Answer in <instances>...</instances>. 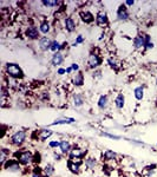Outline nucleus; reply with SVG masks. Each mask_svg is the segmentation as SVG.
<instances>
[{"mask_svg": "<svg viewBox=\"0 0 157 177\" xmlns=\"http://www.w3.org/2000/svg\"><path fill=\"white\" fill-rule=\"evenodd\" d=\"M6 72H7V74L10 77H13V78H19L23 74L20 67L18 65H15V64H8L6 66Z\"/></svg>", "mask_w": 157, "mask_h": 177, "instance_id": "obj_1", "label": "nucleus"}, {"mask_svg": "<svg viewBox=\"0 0 157 177\" xmlns=\"http://www.w3.org/2000/svg\"><path fill=\"white\" fill-rule=\"evenodd\" d=\"M25 137H26L25 131H18V132H15V133L12 136L11 140H12V143H13L14 145H20V144H23V142L25 140Z\"/></svg>", "mask_w": 157, "mask_h": 177, "instance_id": "obj_2", "label": "nucleus"}, {"mask_svg": "<svg viewBox=\"0 0 157 177\" xmlns=\"http://www.w3.org/2000/svg\"><path fill=\"white\" fill-rule=\"evenodd\" d=\"M32 154L30 151H23L20 155H19V162L23 163V164H30L32 162Z\"/></svg>", "mask_w": 157, "mask_h": 177, "instance_id": "obj_3", "label": "nucleus"}, {"mask_svg": "<svg viewBox=\"0 0 157 177\" xmlns=\"http://www.w3.org/2000/svg\"><path fill=\"white\" fill-rule=\"evenodd\" d=\"M99 64H101L99 57L97 54H95V53H91L90 57H89V65H90V67H92V69L93 67H97Z\"/></svg>", "mask_w": 157, "mask_h": 177, "instance_id": "obj_4", "label": "nucleus"}, {"mask_svg": "<svg viewBox=\"0 0 157 177\" xmlns=\"http://www.w3.org/2000/svg\"><path fill=\"white\" fill-rule=\"evenodd\" d=\"M97 24L101 25V26H104V25L108 24V18H106L105 12L101 11V12L97 14Z\"/></svg>", "mask_w": 157, "mask_h": 177, "instance_id": "obj_5", "label": "nucleus"}, {"mask_svg": "<svg viewBox=\"0 0 157 177\" xmlns=\"http://www.w3.org/2000/svg\"><path fill=\"white\" fill-rule=\"evenodd\" d=\"M26 34H27V37H30L31 39H37V38L39 37V34H38V29H37L34 26L28 27Z\"/></svg>", "mask_w": 157, "mask_h": 177, "instance_id": "obj_6", "label": "nucleus"}, {"mask_svg": "<svg viewBox=\"0 0 157 177\" xmlns=\"http://www.w3.org/2000/svg\"><path fill=\"white\" fill-rule=\"evenodd\" d=\"M39 46H40L42 50H47V48H50V47H51V41H50V39H49L47 37L42 38V39L39 40Z\"/></svg>", "mask_w": 157, "mask_h": 177, "instance_id": "obj_7", "label": "nucleus"}, {"mask_svg": "<svg viewBox=\"0 0 157 177\" xmlns=\"http://www.w3.org/2000/svg\"><path fill=\"white\" fill-rule=\"evenodd\" d=\"M118 18L120 20H125V19H128L129 18V14L127 12V10H125L124 6H120L119 10H118Z\"/></svg>", "mask_w": 157, "mask_h": 177, "instance_id": "obj_8", "label": "nucleus"}, {"mask_svg": "<svg viewBox=\"0 0 157 177\" xmlns=\"http://www.w3.org/2000/svg\"><path fill=\"white\" fill-rule=\"evenodd\" d=\"M63 63V54L61 53H56L53 54V58H52V64L53 65H60Z\"/></svg>", "mask_w": 157, "mask_h": 177, "instance_id": "obj_9", "label": "nucleus"}, {"mask_svg": "<svg viewBox=\"0 0 157 177\" xmlns=\"http://www.w3.org/2000/svg\"><path fill=\"white\" fill-rule=\"evenodd\" d=\"M65 27H66V29H68L69 32H72L73 29H75V27H76L75 21L71 18H66L65 19Z\"/></svg>", "mask_w": 157, "mask_h": 177, "instance_id": "obj_10", "label": "nucleus"}, {"mask_svg": "<svg viewBox=\"0 0 157 177\" xmlns=\"http://www.w3.org/2000/svg\"><path fill=\"white\" fill-rule=\"evenodd\" d=\"M80 17H82V19H83L85 22H91V21L93 20V15H92L90 12H87V11H83V12L80 13Z\"/></svg>", "mask_w": 157, "mask_h": 177, "instance_id": "obj_11", "label": "nucleus"}, {"mask_svg": "<svg viewBox=\"0 0 157 177\" xmlns=\"http://www.w3.org/2000/svg\"><path fill=\"white\" fill-rule=\"evenodd\" d=\"M134 44H135V47H136V48H139V47H142V46H145V38L142 37V36H139V37H137V38L135 39Z\"/></svg>", "mask_w": 157, "mask_h": 177, "instance_id": "obj_12", "label": "nucleus"}, {"mask_svg": "<svg viewBox=\"0 0 157 177\" xmlns=\"http://www.w3.org/2000/svg\"><path fill=\"white\" fill-rule=\"evenodd\" d=\"M60 150L63 154H66L70 151V143L68 140H61L60 142Z\"/></svg>", "mask_w": 157, "mask_h": 177, "instance_id": "obj_13", "label": "nucleus"}, {"mask_svg": "<svg viewBox=\"0 0 157 177\" xmlns=\"http://www.w3.org/2000/svg\"><path fill=\"white\" fill-rule=\"evenodd\" d=\"M75 119L73 118H64V119H58L54 123H52V125H58V124H70V123H73Z\"/></svg>", "mask_w": 157, "mask_h": 177, "instance_id": "obj_14", "label": "nucleus"}, {"mask_svg": "<svg viewBox=\"0 0 157 177\" xmlns=\"http://www.w3.org/2000/svg\"><path fill=\"white\" fill-rule=\"evenodd\" d=\"M73 83H75V85H77V86L83 85V83H84V77H83V74H82V73L76 74V77L73 78Z\"/></svg>", "mask_w": 157, "mask_h": 177, "instance_id": "obj_15", "label": "nucleus"}, {"mask_svg": "<svg viewBox=\"0 0 157 177\" xmlns=\"http://www.w3.org/2000/svg\"><path fill=\"white\" fill-rule=\"evenodd\" d=\"M6 168H7V170H10V171H13V172H15V171H19V170H20V166H19V164H18V163H14V162H11V163H8Z\"/></svg>", "mask_w": 157, "mask_h": 177, "instance_id": "obj_16", "label": "nucleus"}, {"mask_svg": "<svg viewBox=\"0 0 157 177\" xmlns=\"http://www.w3.org/2000/svg\"><path fill=\"white\" fill-rule=\"evenodd\" d=\"M84 155V151L83 150H80V149H78V148H75V149H72L71 150V157H82Z\"/></svg>", "mask_w": 157, "mask_h": 177, "instance_id": "obj_17", "label": "nucleus"}, {"mask_svg": "<svg viewBox=\"0 0 157 177\" xmlns=\"http://www.w3.org/2000/svg\"><path fill=\"white\" fill-rule=\"evenodd\" d=\"M98 106L101 109H105L108 106V97L106 96H102L99 98V102H98Z\"/></svg>", "mask_w": 157, "mask_h": 177, "instance_id": "obj_18", "label": "nucleus"}, {"mask_svg": "<svg viewBox=\"0 0 157 177\" xmlns=\"http://www.w3.org/2000/svg\"><path fill=\"white\" fill-rule=\"evenodd\" d=\"M52 135V132L50 131V130H42L40 132H39V135H38V137L42 139V140H44V139H46L47 137H50Z\"/></svg>", "mask_w": 157, "mask_h": 177, "instance_id": "obj_19", "label": "nucleus"}, {"mask_svg": "<svg viewBox=\"0 0 157 177\" xmlns=\"http://www.w3.org/2000/svg\"><path fill=\"white\" fill-rule=\"evenodd\" d=\"M79 168H80V164H75L73 162H69V169L72 171V172H79Z\"/></svg>", "mask_w": 157, "mask_h": 177, "instance_id": "obj_20", "label": "nucleus"}, {"mask_svg": "<svg viewBox=\"0 0 157 177\" xmlns=\"http://www.w3.org/2000/svg\"><path fill=\"white\" fill-rule=\"evenodd\" d=\"M115 103H116V106L117 107H123V105H124V97L122 96V95H119L117 98H116V100H115Z\"/></svg>", "mask_w": 157, "mask_h": 177, "instance_id": "obj_21", "label": "nucleus"}, {"mask_svg": "<svg viewBox=\"0 0 157 177\" xmlns=\"http://www.w3.org/2000/svg\"><path fill=\"white\" fill-rule=\"evenodd\" d=\"M104 157H105V159L111 161V159H113V158L116 157V154H115L113 151H111V150H106L105 154H104Z\"/></svg>", "mask_w": 157, "mask_h": 177, "instance_id": "obj_22", "label": "nucleus"}, {"mask_svg": "<svg viewBox=\"0 0 157 177\" xmlns=\"http://www.w3.org/2000/svg\"><path fill=\"white\" fill-rule=\"evenodd\" d=\"M85 164H86V166H87L89 169H95V166H96V161L92 159V158H87L86 162H85Z\"/></svg>", "mask_w": 157, "mask_h": 177, "instance_id": "obj_23", "label": "nucleus"}, {"mask_svg": "<svg viewBox=\"0 0 157 177\" xmlns=\"http://www.w3.org/2000/svg\"><path fill=\"white\" fill-rule=\"evenodd\" d=\"M73 100H75V105L76 106H80L83 104V97L80 95H76L73 97Z\"/></svg>", "mask_w": 157, "mask_h": 177, "instance_id": "obj_24", "label": "nucleus"}, {"mask_svg": "<svg viewBox=\"0 0 157 177\" xmlns=\"http://www.w3.org/2000/svg\"><path fill=\"white\" fill-rule=\"evenodd\" d=\"M135 96L137 99H142L143 98V87H137L135 90Z\"/></svg>", "mask_w": 157, "mask_h": 177, "instance_id": "obj_25", "label": "nucleus"}, {"mask_svg": "<svg viewBox=\"0 0 157 177\" xmlns=\"http://www.w3.org/2000/svg\"><path fill=\"white\" fill-rule=\"evenodd\" d=\"M40 31H42L43 33H47V32L50 31V25H49L47 22H43L42 26H40Z\"/></svg>", "mask_w": 157, "mask_h": 177, "instance_id": "obj_26", "label": "nucleus"}, {"mask_svg": "<svg viewBox=\"0 0 157 177\" xmlns=\"http://www.w3.org/2000/svg\"><path fill=\"white\" fill-rule=\"evenodd\" d=\"M61 47H63V46H60V44H59L58 41H52L50 48H51L52 51H58V50H60Z\"/></svg>", "mask_w": 157, "mask_h": 177, "instance_id": "obj_27", "label": "nucleus"}, {"mask_svg": "<svg viewBox=\"0 0 157 177\" xmlns=\"http://www.w3.org/2000/svg\"><path fill=\"white\" fill-rule=\"evenodd\" d=\"M44 171H45L46 176H50V175H52V173L54 172V170H53V168H52L51 165H46L45 169H44Z\"/></svg>", "mask_w": 157, "mask_h": 177, "instance_id": "obj_28", "label": "nucleus"}, {"mask_svg": "<svg viewBox=\"0 0 157 177\" xmlns=\"http://www.w3.org/2000/svg\"><path fill=\"white\" fill-rule=\"evenodd\" d=\"M45 6H49V7H53V6H57L59 3L58 1H44L43 3Z\"/></svg>", "mask_w": 157, "mask_h": 177, "instance_id": "obj_29", "label": "nucleus"}, {"mask_svg": "<svg viewBox=\"0 0 157 177\" xmlns=\"http://www.w3.org/2000/svg\"><path fill=\"white\" fill-rule=\"evenodd\" d=\"M1 157H0V161H1V163H5V161H6V154H5V149H3L1 150Z\"/></svg>", "mask_w": 157, "mask_h": 177, "instance_id": "obj_30", "label": "nucleus"}, {"mask_svg": "<svg viewBox=\"0 0 157 177\" xmlns=\"http://www.w3.org/2000/svg\"><path fill=\"white\" fill-rule=\"evenodd\" d=\"M50 146H51V148H56V146H60V143H59V142H51V143H50Z\"/></svg>", "mask_w": 157, "mask_h": 177, "instance_id": "obj_31", "label": "nucleus"}, {"mask_svg": "<svg viewBox=\"0 0 157 177\" xmlns=\"http://www.w3.org/2000/svg\"><path fill=\"white\" fill-rule=\"evenodd\" d=\"M109 63H110V65H111L112 67L117 69V65H116V62H115V60H112V59H110V60H109Z\"/></svg>", "mask_w": 157, "mask_h": 177, "instance_id": "obj_32", "label": "nucleus"}, {"mask_svg": "<svg viewBox=\"0 0 157 177\" xmlns=\"http://www.w3.org/2000/svg\"><path fill=\"white\" fill-rule=\"evenodd\" d=\"M79 43H83V37L82 36H79L78 38H77V40H76V44H79ZM75 44V45H76Z\"/></svg>", "mask_w": 157, "mask_h": 177, "instance_id": "obj_33", "label": "nucleus"}, {"mask_svg": "<svg viewBox=\"0 0 157 177\" xmlns=\"http://www.w3.org/2000/svg\"><path fill=\"white\" fill-rule=\"evenodd\" d=\"M78 69H79L78 64H72V70H78Z\"/></svg>", "mask_w": 157, "mask_h": 177, "instance_id": "obj_34", "label": "nucleus"}, {"mask_svg": "<svg viewBox=\"0 0 157 177\" xmlns=\"http://www.w3.org/2000/svg\"><path fill=\"white\" fill-rule=\"evenodd\" d=\"M64 72H65V70H64V69H59V70H58V73H59V74H63Z\"/></svg>", "mask_w": 157, "mask_h": 177, "instance_id": "obj_35", "label": "nucleus"}, {"mask_svg": "<svg viewBox=\"0 0 157 177\" xmlns=\"http://www.w3.org/2000/svg\"><path fill=\"white\" fill-rule=\"evenodd\" d=\"M127 5L131 6V5H134V1H127Z\"/></svg>", "mask_w": 157, "mask_h": 177, "instance_id": "obj_36", "label": "nucleus"}, {"mask_svg": "<svg viewBox=\"0 0 157 177\" xmlns=\"http://www.w3.org/2000/svg\"><path fill=\"white\" fill-rule=\"evenodd\" d=\"M71 71H72V67H69V69H68V70H66V72H68V73H70V72H71Z\"/></svg>", "mask_w": 157, "mask_h": 177, "instance_id": "obj_37", "label": "nucleus"}, {"mask_svg": "<svg viewBox=\"0 0 157 177\" xmlns=\"http://www.w3.org/2000/svg\"><path fill=\"white\" fill-rule=\"evenodd\" d=\"M54 158H56V159H59V158H60V156H59V155H54Z\"/></svg>", "mask_w": 157, "mask_h": 177, "instance_id": "obj_38", "label": "nucleus"}, {"mask_svg": "<svg viewBox=\"0 0 157 177\" xmlns=\"http://www.w3.org/2000/svg\"><path fill=\"white\" fill-rule=\"evenodd\" d=\"M33 177H40V176H39V173H38V175H37V173H33Z\"/></svg>", "mask_w": 157, "mask_h": 177, "instance_id": "obj_39", "label": "nucleus"}, {"mask_svg": "<svg viewBox=\"0 0 157 177\" xmlns=\"http://www.w3.org/2000/svg\"><path fill=\"white\" fill-rule=\"evenodd\" d=\"M44 177H49V176H44Z\"/></svg>", "mask_w": 157, "mask_h": 177, "instance_id": "obj_40", "label": "nucleus"}]
</instances>
